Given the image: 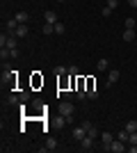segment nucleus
Returning <instances> with one entry per match:
<instances>
[{"instance_id":"2","label":"nucleus","mask_w":137,"mask_h":153,"mask_svg":"<svg viewBox=\"0 0 137 153\" xmlns=\"http://www.w3.org/2000/svg\"><path fill=\"white\" fill-rule=\"evenodd\" d=\"M73 110H76V105H73L71 101H62V103H59V114L71 117V114H73Z\"/></svg>"},{"instance_id":"18","label":"nucleus","mask_w":137,"mask_h":153,"mask_svg":"<svg viewBox=\"0 0 137 153\" xmlns=\"http://www.w3.org/2000/svg\"><path fill=\"white\" fill-rule=\"evenodd\" d=\"M64 32H66L64 23H59V21H57V23H55V34H64Z\"/></svg>"},{"instance_id":"32","label":"nucleus","mask_w":137,"mask_h":153,"mask_svg":"<svg viewBox=\"0 0 137 153\" xmlns=\"http://www.w3.org/2000/svg\"><path fill=\"white\" fill-rule=\"evenodd\" d=\"M57 2H64V0H57Z\"/></svg>"},{"instance_id":"12","label":"nucleus","mask_w":137,"mask_h":153,"mask_svg":"<svg viewBox=\"0 0 137 153\" xmlns=\"http://www.w3.org/2000/svg\"><path fill=\"white\" fill-rule=\"evenodd\" d=\"M121 39H124V41H128V44H130V41H135V30H124Z\"/></svg>"},{"instance_id":"15","label":"nucleus","mask_w":137,"mask_h":153,"mask_svg":"<svg viewBox=\"0 0 137 153\" xmlns=\"http://www.w3.org/2000/svg\"><path fill=\"white\" fill-rule=\"evenodd\" d=\"M96 69H98V71H107V69H110V62H107V59H98Z\"/></svg>"},{"instance_id":"9","label":"nucleus","mask_w":137,"mask_h":153,"mask_svg":"<svg viewBox=\"0 0 137 153\" xmlns=\"http://www.w3.org/2000/svg\"><path fill=\"white\" fill-rule=\"evenodd\" d=\"M119 76H121V73H119L117 69H112V71H110V76H107V87L117 82V80H119Z\"/></svg>"},{"instance_id":"17","label":"nucleus","mask_w":137,"mask_h":153,"mask_svg":"<svg viewBox=\"0 0 137 153\" xmlns=\"http://www.w3.org/2000/svg\"><path fill=\"white\" fill-rule=\"evenodd\" d=\"M119 140H121V142H126V144H128V140H130V133H128V130H126V128H124V130L119 133Z\"/></svg>"},{"instance_id":"14","label":"nucleus","mask_w":137,"mask_h":153,"mask_svg":"<svg viewBox=\"0 0 137 153\" xmlns=\"http://www.w3.org/2000/svg\"><path fill=\"white\" fill-rule=\"evenodd\" d=\"M0 59H2V64H5L7 59H12V51H9V48H0Z\"/></svg>"},{"instance_id":"33","label":"nucleus","mask_w":137,"mask_h":153,"mask_svg":"<svg viewBox=\"0 0 137 153\" xmlns=\"http://www.w3.org/2000/svg\"><path fill=\"white\" fill-rule=\"evenodd\" d=\"M135 64H137V59H135Z\"/></svg>"},{"instance_id":"19","label":"nucleus","mask_w":137,"mask_h":153,"mask_svg":"<svg viewBox=\"0 0 137 153\" xmlns=\"http://www.w3.org/2000/svg\"><path fill=\"white\" fill-rule=\"evenodd\" d=\"M87 98H91V101H94V98H98V91H96V87H89V89H87Z\"/></svg>"},{"instance_id":"10","label":"nucleus","mask_w":137,"mask_h":153,"mask_svg":"<svg viewBox=\"0 0 137 153\" xmlns=\"http://www.w3.org/2000/svg\"><path fill=\"white\" fill-rule=\"evenodd\" d=\"M14 19L19 21V23H27V21H30V14H27V12H16V14H14Z\"/></svg>"},{"instance_id":"27","label":"nucleus","mask_w":137,"mask_h":153,"mask_svg":"<svg viewBox=\"0 0 137 153\" xmlns=\"http://www.w3.org/2000/svg\"><path fill=\"white\" fill-rule=\"evenodd\" d=\"M87 135H89V137H94V140H96V137H98V133H96V128H94V126H91L89 130H87Z\"/></svg>"},{"instance_id":"4","label":"nucleus","mask_w":137,"mask_h":153,"mask_svg":"<svg viewBox=\"0 0 137 153\" xmlns=\"http://www.w3.org/2000/svg\"><path fill=\"white\" fill-rule=\"evenodd\" d=\"M19 25H21V23H19L16 19H7V23H5V27H7V32H9V34H14Z\"/></svg>"},{"instance_id":"26","label":"nucleus","mask_w":137,"mask_h":153,"mask_svg":"<svg viewBox=\"0 0 137 153\" xmlns=\"http://www.w3.org/2000/svg\"><path fill=\"white\" fill-rule=\"evenodd\" d=\"M55 73H57V76H64V73H69V69H64V66H57V69H55Z\"/></svg>"},{"instance_id":"13","label":"nucleus","mask_w":137,"mask_h":153,"mask_svg":"<svg viewBox=\"0 0 137 153\" xmlns=\"http://www.w3.org/2000/svg\"><path fill=\"white\" fill-rule=\"evenodd\" d=\"M55 149H57V140H55V137H48V140H46V151H55Z\"/></svg>"},{"instance_id":"20","label":"nucleus","mask_w":137,"mask_h":153,"mask_svg":"<svg viewBox=\"0 0 137 153\" xmlns=\"http://www.w3.org/2000/svg\"><path fill=\"white\" fill-rule=\"evenodd\" d=\"M76 96H78V101H85V98H87V89H82V87H78V91H76Z\"/></svg>"},{"instance_id":"22","label":"nucleus","mask_w":137,"mask_h":153,"mask_svg":"<svg viewBox=\"0 0 137 153\" xmlns=\"http://www.w3.org/2000/svg\"><path fill=\"white\" fill-rule=\"evenodd\" d=\"M55 32V25H50V23H44V34H53Z\"/></svg>"},{"instance_id":"6","label":"nucleus","mask_w":137,"mask_h":153,"mask_svg":"<svg viewBox=\"0 0 137 153\" xmlns=\"http://www.w3.org/2000/svg\"><path fill=\"white\" fill-rule=\"evenodd\" d=\"M44 21H46V23H50V25H55L59 19H57V14H55V12H50V9H48V12L44 14Z\"/></svg>"},{"instance_id":"24","label":"nucleus","mask_w":137,"mask_h":153,"mask_svg":"<svg viewBox=\"0 0 137 153\" xmlns=\"http://www.w3.org/2000/svg\"><path fill=\"white\" fill-rule=\"evenodd\" d=\"M126 30H135V19H126Z\"/></svg>"},{"instance_id":"29","label":"nucleus","mask_w":137,"mask_h":153,"mask_svg":"<svg viewBox=\"0 0 137 153\" xmlns=\"http://www.w3.org/2000/svg\"><path fill=\"white\" fill-rule=\"evenodd\" d=\"M128 144H137V130H135V133H130V140H128Z\"/></svg>"},{"instance_id":"5","label":"nucleus","mask_w":137,"mask_h":153,"mask_svg":"<svg viewBox=\"0 0 137 153\" xmlns=\"http://www.w3.org/2000/svg\"><path fill=\"white\" fill-rule=\"evenodd\" d=\"M16 44H19V41H16V34H9V32H7V39H5V48H9V51H12V48H16Z\"/></svg>"},{"instance_id":"28","label":"nucleus","mask_w":137,"mask_h":153,"mask_svg":"<svg viewBox=\"0 0 137 153\" xmlns=\"http://www.w3.org/2000/svg\"><path fill=\"white\" fill-rule=\"evenodd\" d=\"M107 7H110V9H117V7H119V0H107Z\"/></svg>"},{"instance_id":"1","label":"nucleus","mask_w":137,"mask_h":153,"mask_svg":"<svg viewBox=\"0 0 137 153\" xmlns=\"http://www.w3.org/2000/svg\"><path fill=\"white\" fill-rule=\"evenodd\" d=\"M105 151H112V153H124V151H128V144H126V142H121V140H114L110 146H105Z\"/></svg>"},{"instance_id":"8","label":"nucleus","mask_w":137,"mask_h":153,"mask_svg":"<svg viewBox=\"0 0 137 153\" xmlns=\"http://www.w3.org/2000/svg\"><path fill=\"white\" fill-rule=\"evenodd\" d=\"M101 142H103V149L110 146L112 142H114V135H112V133H103V135H101Z\"/></svg>"},{"instance_id":"16","label":"nucleus","mask_w":137,"mask_h":153,"mask_svg":"<svg viewBox=\"0 0 137 153\" xmlns=\"http://www.w3.org/2000/svg\"><path fill=\"white\" fill-rule=\"evenodd\" d=\"M126 130H128V133H135V130H137V121H135V119H133V121H128V123H126Z\"/></svg>"},{"instance_id":"25","label":"nucleus","mask_w":137,"mask_h":153,"mask_svg":"<svg viewBox=\"0 0 137 153\" xmlns=\"http://www.w3.org/2000/svg\"><path fill=\"white\" fill-rule=\"evenodd\" d=\"M19 96H21V101H23V103H25V101H30V91H27V89H25V91H21Z\"/></svg>"},{"instance_id":"3","label":"nucleus","mask_w":137,"mask_h":153,"mask_svg":"<svg viewBox=\"0 0 137 153\" xmlns=\"http://www.w3.org/2000/svg\"><path fill=\"white\" fill-rule=\"evenodd\" d=\"M94 142H96V140H94V137H89V135H85V137H82V140H80L78 144H80V149H82V151H91V149H94Z\"/></svg>"},{"instance_id":"21","label":"nucleus","mask_w":137,"mask_h":153,"mask_svg":"<svg viewBox=\"0 0 137 153\" xmlns=\"http://www.w3.org/2000/svg\"><path fill=\"white\" fill-rule=\"evenodd\" d=\"M19 103H21V96L19 94H12V96H9V105H19Z\"/></svg>"},{"instance_id":"11","label":"nucleus","mask_w":137,"mask_h":153,"mask_svg":"<svg viewBox=\"0 0 137 153\" xmlns=\"http://www.w3.org/2000/svg\"><path fill=\"white\" fill-rule=\"evenodd\" d=\"M14 34H16V37H27V23H21V25L16 27Z\"/></svg>"},{"instance_id":"31","label":"nucleus","mask_w":137,"mask_h":153,"mask_svg":"<svg viewBox=\"0 0 137 153\" xmlns=\"http://www.w3.org/2000/svg\"><path fill=\"white\" fill-rule=\"evenodd\" d=\"M128 5H130L133 9H137V0H128Z\"/></svg>"},{"instance_id":"7","label":"nucleus","mask_w":137,"mask_h":153,"mask_svg":"<svg viewBox=\"0 0 137 153\" xmlns=\"http://www.w3.org/2000/svg\"><path fill=\"white\" fill-rule=\"evenodd\" d=\"M85 135H87V128H85V126H78V128H73V137H76L78 142L82 140Z\"/></svg>"},{"instance_id":"30","label":"nucleus","mask_w":137,"mask_h":153,"mask_svg":"<svg viewBox=\"0 0 137 153\" xmlns=\"http://www.w3.org/2000/svg\"><path fill=\"white\" fill-rule=\"evenodd\" d=\"M69 76H78V69H76V66H69Z\"/></svg>"},{"instance_id":"23","label":"nucleus","mask_w":137,"mask_h":153,"mask_svg":"<svg viewBox=\"0 0 137 153\" xmlns=\"http://www.w3.org/2000/svg\"><path fill=\"white\" fill-rule=\"evenodd\" d=\"M112 12H114V9H110V7H107V5H105L103 9H101V14H103L105 19H107V16H112Z\"/></svg>"}]
</instances>
